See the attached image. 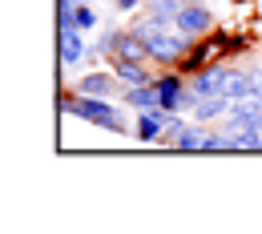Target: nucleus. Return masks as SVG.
<instances>
[{
  "mask_svg": "<svg viewBox=\"0 0 262 234\" xmlns=\"http://www.w3.org/2000/svg\"><path fill=\"white\" fill-rule=\"evenodd\" d=\"M61 109L65 113H77V117H85V121H93L101 130H125V117L109 105V97H89V93H77V97H61Z\"/></svg>",
  "mask_w": 262,
  "mask_h": 234,
  "instance_id": "f257e3e1",
  "label": "nucleus"
},
{
  "mask_svg": "<svg viewBox=\"0 0 262 234\" xmlns=\"http://www.w3.org/2000/svg\"><path fill=\"white\" fill-rule=\"evenodd\" d=\"M173 25H178L182 33H190V36H202V33H210V29H214V12H210L202 0H190V4H182V8H178Z\"/></svg>",
  "mask_w": 262,
  "mask_h": 234,
  "instance_id": "f03ea898",
  "label": "nucleus"
},
{
  "mask_svg": "<svg viewBox=\"0 0 262 234\" xmlns=\"http://www.w3.org/2000/svg\"><path fill=\"white\" fill-rule=\"evenodd\" d=\"M226 81H230V69L214 65V69H202V73H194L190 89H194L198 97H214V93H226Z\"/></svg>",
  "mask_w": 262,
  "mask_h": 234,
  "instance_id": "7ed1b4c3",
  "label": "nucleus"
},
{
  "mask_svg": "<svg viewBox=\"0 0 262 234\" xmlns=\"http://www.w3.org/2000/svg\"><path fill=\"white\" fill-rule=\"evenodd\" d=\"M81 33H85V29H61V65H65V69L81 65V61H85V53H89Z\"/></svg>",
  "mask_w": 262,
  "mask_h": 234,
  "instance_id": "20e7f679",
  "label": "nucleus"
},
{
  "mask_svg": "<svg viewBox=\"0 0 262 234\" xmlns=\"http://www.w3.org/2000/svg\"><path fill=\"white\" fill-rule=\"evenodd\" d=\"M113 73H117L121 85H149V81H158L145 69V61H121V57H113Z\"/></svg>",
  "mask_w": 262,
  "mask_h": 234,
  "instance_id": "39448f33",
  "label": "nucleus"
},
{
  "mask_svg": "<svg viewBox=\"0 0 262 234\" xmlns=\"http://www.w3.org/2000/svg\"><path fill=\"white\" fill-rule=\"evenodd\" d=\"M125 105H133V109H162L158 81H149V85H125Z\"/></svg>",
  "mask_w": 262,
  "mask_h": 234,
  "instance_id": "423d86ee",
  "label": "nucleus"
},
{
  "mask_svg": "<svg viewBox=\"0 0 262 234\" xmlns=\"http://www.w3.org/2000/svg\"><path fill=\"white\" fill-rule=\"evenodd\" d=\"M158 93H162L165 113H173V109L186 105V85H182V77H158Z\"/></svg>",
  "mask_w": 262,
  "mask_h": 234,
  "instance_id": "0eeeda50",
  "label": "nucleus"
},
{
  "mask_svg": "<svg viewBox=\"0 0 262 234\" xmlns=\"http://www.w3.org/2000/svg\"><path fill=\"white\" fill-rule=\"evenodd\" d=\"M230 105H234V101H230L226 93L202 97V101L194 105V117H198V121H218V117H226V113H230Z\"/></svg>",
  "mask_w": 262,
  "mask_h": 234,
  "instance_id": "6e6552de",
  "label": "nucleus"
},
{
  "mask_svg": "<svg viewBox=\"0 0 262 234\" xmlns=\"http://www.w3.org/2000/svg\"><path fill=\"white\" fill-rule=\"evenodd\" d=\"M117 81V73H89V77H81V93H89V97H113V85Z\"/></svg>",
  "mask_w": 262,
  "mask_h": 234,
  "instance_id": "1a4fd4ad",
  "label": "nucleus"
},
{
  "mask_svg": "<svg viewBox=\"0 0 262 234\" xmlns=\"http://www.w3.org/2000/svg\"><path fill=\"white\" fill-rule=\"evenodd\" d=\"M254 73H234L230 69V81H226V97L230 101H242V97H254Z\"/></svg>",
  "mask_w": 262,
  "mask_h": 234,
  "instance_id": "9d476101",
  "label": "nucleus"
},
{
  "mask_svg": "<svg viewBox=\"0 0 262 234\" xmlns=\"http://www.w3.org/2000/svg\"><path fill=\"white\" fill-rule=\"evenodd\" d=\"M206 141H210V130H190V125H186L173 145H178V150H206Z\"/></svg>",
  "mask_w": 262,
  "mask_h": 234,
  "instance_id": "9b49d317",
  "label": "nucleus"
},
{
  "mask_svg": "<svg viewBox=\"0 0 262 234\" xmlns=\"http://www.w3.org/2000/svg\"><path fill=\"white\" fill-rule=\"evenodd\" d=\"M73 25H77V29H93V25H97V12H93L89 4H73Z\"/></svg>",
  "mask_w": 262,
  "mask_h": 234,
  "instance_id": "f8f14e48",
  "label": "nucleus"
},
{
  "mask_svg": "<svg viewBox=\"0 0 262 234\" xmlns=\"http://www.w3.org/2000/svg\"><path fill=\"white\" fill-rule=\"evenodd\" d=\"M206 53H210V49L202 45V49H194V53H186V57H182V65H186V69H198L202 61H206Z\"/></svg>",
  "mask_w": 262,
  "mask_h": 234,
  "instance_id": "ddd939ff",
  "label": "nucleus"
},
{
  "mask_svg": "<svg viewBox=\"0 0 262 234\" xmlns=\"http://www.w3.org/2000/svg\"><path fill=\"white\" fill-rule=\"evenodd\" d=\"M113 4H117V8H121V12H133V8H137V4H141V0H113Z\"/></svg>",
  "mask_w": 262,
  "mask_h": 234,
  "instance_id": "4468645a",
  "label": "nucleus"
},
{
  "mask_svg": "<svg viewBox=\"0 0 262 234\" xmlns=\"http://www.w3.org/2000/svg\"><path fill=\"white\" fill-rule=\"evenodd\" d=\"M254 81H258V85H254V97H262V69L254 73Z\"/></svg>",
  "mask_w": 262,
  "mask_h": 234,
  "instance_id": "2eb2a0df",
  "label": "nucleus"
},
{
  "mask_svg": "<svg viewBox=\"0 0 262 234\" xmlns=\"http://www.w3.org/2000/svg\"><path fill=\"white\" fill-rule=\"evenodd\" d=\"M69 4H89V0H69Z\"/></svg>",
  "mask_w": 262,
  "mask_h": 234,
  "instance_id": "dca6fc26",
  "label": "nucleus"
},
{
  "mask_svg": "<svg viewBox=\"0 0 262 234\" xmlns=\"http://www.w3.org/2000/svg\"><path fill=\"white\" fill-rule=\"evenodd\" d=\"M145 4H149V0H145Z\"/></svg>",
  "mask_w": 262,
  "mask_h": 234,
  "instance_id": "f3484780",
  "label": "nucleus"
}]
</instances>
